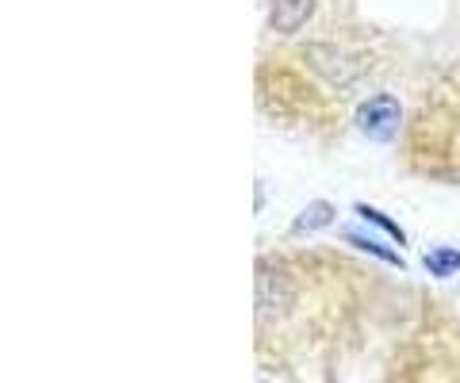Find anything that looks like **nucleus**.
I'll return each mask as SVG.
<instances>
[{"label":"nucleus","instance_id":"nucleus-1","mask_svg":"<svg viewBox=\"0 0 460 383\" xmlns=\"http://www.w3.org/2000/svg\"><path fill=\"white\" fill-rule=\"evenodd\" d=\"M292 307V280L272 265H257V318L261 322H277L288 315Z\"/></svg>","mask_w":460,"mask_h":383},{"label":"nucleus","instance_id":"nucleus-2","mask_svg":"<svg viewBox=\"0 0 460 383\" xmlns=\"http://www.w3.org/2000/svg\"><path fill=\"white\" fill-rule=\"evenodd\" d=\"M399 123H402V108H399L395 96L380 92L357 108V126H361L368 138H392L399 131Z\"/></svg>","mask_w":460,"mask_h":383},{"label":"nucleus","instance_id":"nucleus-3","mask_svg":"<svg viewBox=\"0 0 460 383\" xmlns=\"http://www.w3.org/2000/svg\"><path fill=\"white\" fill-rule=\"evenodd\" d=\"M307 58L314 69H323V77H330L334 84H349L357 81V74H361V65H357L353 54H345L341 47H323V42H314V47L307 50Z\"/></svg>","mask_w":460,"mask_h":383},{"label":"nucleus","instance_id":"nucleus-4","mask_svg":"<svg viewBox=\"0 0 460 383\" xmlns=\"http://www.w3.org/2000/svg\"><path fill=\"white\" fill-rule=\"evenodd\" d=\"M269 12H272V27H277L280 35H292L311 20L314 0H272Z\"/></svg>","mask_w":460,"mask_h":383},{"label":"nucleus","instance_id":"nucleus-5","mask_svg":"<svg viewBox=\"0 0 460 383\" xmlns=\"http://www.w3.org/2000/svg\"><path fill=\"white\" fill-rule=\"evenodd\" d=\"M330 219H334V207L323 204V200H311V204L296 215V222H292V226H296L299 234H314V231H323V226H326Z\"/></svg>","mask_w":460,"mask_h":383},{"label":"nucleus","instance_id":"nucleus-6","mask_svg":"<svg viewBox=\"0 0 460 383\" xmlns=\"http://www.w3.org/2000/svg\"><path fill=\"white\" fill-rule=\"evenodd\" d=\"M426 268L434 276H453V273H460V253L456 249H434V253H426Z\"/></svg>","mask_w":460,"mask_h":383},{"label":"nucleus","instance_id":"nucleus-7","mask_svg":"<svg viewBox=\"0 0 460 383\" xmlns=\"http://www.w3.org/2000/svg\"><path fill=\"white\" fill-rule=\"evenodd\" d=\"M361 215H365L368 222H376V226H380V231H387V234H392V238H395V242H402V231H399V226H395L392 219H384V215H380V211H372V207H361Z\"/></svg>","mask_w":460,"mask_h":383},{"label":"nucleus","instance_id":"nucleus-8","mask_svg":"<svg viewBox=\"0 0 460 383\" xmlns=\"http://www.w3.org/2000/svg\"><path fill=\"white\" fill-rule=\"evenodd\" d=\"M349 242H353V246H361V249H368V253H376V257H384V261H392V265H402V261H399V253L384 249V246H376V242H365V238H353V234H349Z\"/></svg>","mask_w":460,"mask_h":383}]
</instances>
